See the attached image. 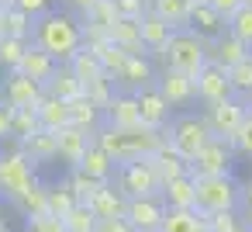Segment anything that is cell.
Masks as SVG:
<instances>
[{
	"label": "cell",
	"instance_id": "6da1fadb",
	"mask_svg": "<svg viewBox=\"0 0 252 232\" xmlns=\"http://www.w3.org/2000/svg\"><path fill=\"white\" fill-rule=\"evenodd\" d=\"M32 45H38L45 56H52L56 63H69V56L83 45V25L69 14V11H49L35 21L32 28Z\"/></svg>",
	"mask_w": 252,
	"mask_h": 232
},
{
	"label": "cell",
	"instance_id": "7a4b0ae2",
	"mask_svg": "<svg viewBox=\"0 0 252 232\" xmlns=\"http://www.w3.org/2000/svg\"><path fill=\"white\" fill-rule=\"evenodd\" d=\"M169 128V125H166ZM166 128L156 132V128H145V125H135V128H111V125H100L94 132V146H100L114 163H128V159H149L162 142H166Z\"/></svg>",
	"mask_w": 252,
	"mask_h": 232
},
{
	"label": "cell",
	"instance_id": "3957f363",
	"mask_svg": "<svg viewBox=\"0 0 252 232\" xmlns=\"http://www.w3.org/2000/svg\"><path fill=\"white\" fill-rule=\"evenodd\" d=\"M159 59H162V66L166 70H173V73H183V77H197L204 66H207V42L204 39H197L190 28H180V32H173L169 35V42L156 52Z\"/></svg>",
	"mask_w": 252,
	"mask_h": 232
},
{
	"label": "cell",
	"instance_id": "277c9868",
	"mask_svg": "<svg viewBox=\"0 0 252 232\" xmlns=\"http://www.w3.org/2000/svg\"><path fill=\"white\" fill-rule=\"evenodd\" d=\"M242 204V184L231 177H193V211L218 215V211H238Z\"/></svg>",
	"mask_w": 252,
	"mask_h": 232
},
{
	"label": "cell",
	"instance_id": "5b68a950",
	"mask_svg": "<svg viewBox=\"0 0 252 232\" xmlns=\"http://www.w3.org/2000/svg\"><path fill=\"white\" fill-rule=\"evenodd\" d=\"M166 139H169V146L176 149V156L190 166L193 163V156L214 139L211 135V128H207V121H204V115H180L169 128H166Z\"/></svg>",
	"mask_w": 252,
	"mask_h": 232
},
{
	"label": "cell",
	"instance_id": "8992f818",
	"mask_svg": "<svg viewBox=\"0 0 252 232\" xmlns=\"http://www.w3.org/2000/svg\"><path fill=\"white\" fill-rule=\"evenodd\" d=\"M111 184H114L128 201H131V197H152V194L162 191V180H159L152 159H128V163H118Z\"/></svg>",
	"mask_w": 252,
	"mask_h": 232
},
{
	"label": "cell",
	"instance_id": "52a82bcc",
	"mask_svg": "<svg viewBox=\"0 0 252 232\" xmlns=\"http://www.w3.org/2000/svg\"><path fill=\"white\" fill-rule=\"evenodd\" d=\"M32 184H35V166L28 163V156L21 153V146L7 142L4 149H0V194H4L7 201H14Z\"/></svg>",
	"mask_w": 252,
	"mask_h": 232
},
{
	"label": "cell",
	"instance_id": "ba28073f",
	"mask_svg": "<svg viewBox=\"0 0 252 232\" xmlns=\"http://www.w3.org/2000/svg\"><path fill=\"white\" fill-rule=\"evenodd\" d=\"M245 115H249V104H245V101H238V97H228V101L207 104L204 121H207V128H211V135H214V139H224V142L231 146V135L238 132V125L245 121Z\"/></svg>",
	"mask_w": 252,
	"mask_h": 232
},
{
	"label": "cell",
	"instance_id": "9c48e42d",
	"mask_svg": "<svg viewBox=\"0 0 252 232\" xmlns=\"http://www.w3.org/2000/svg\"><path fill=\"white\" fill-rule=\"evenodd\" d=\"M231 159L235 149L224 139H211L190 163V177H231Z\"/></svg>",
	"mask_w": 252,
	"mask_h": 232
},
{
	"label": "cell",
	"instance_id": "30bf717a",
	"mask_svg": "<svg viewBox=\"0 0 252 232\" xmlns=\"http://www.w3.org/2000/svg\"><path fill=\"white\" fill-rule=\"evenodd\" d=\"M162 215H166V204H162L159 194H152V197H131L125 204V222L135 232H156L159 222H162Z\"/></svg>",
	"mask_w": 252,
	"mask_h": 232
},
{
	"label": "cell",
	"instance_id": "8fae6325",
	"mask_svg": "<svg viewBox=\"0 0 252 232\" xmlns=\"http://www.w3.org/2000/svg\"><path fill=\"white\" fill-rule=\"evenodd\" d=\"M42 101V83L21 77V73H7L4 87H0V104H7V108H35Z\"/></svg>",
	"mask_w": 252,
	"mask_h": 232
},
{
	"label": "cell",
	"instance_id": "7c38bea8",
	"mask_svg": "<svg viewBox=\"0 0 252 232\" xmlns=\"http://www.w3.org/2000/svg\"><path fill=\"white\" fill-rule=\"evenodd\" d=\"M193 97H200L204 104H218V101H228V97H235V94H231V83H228L224 70H218V66L207 63V66L193 77Z\"/></svg>",
	"mask_w": 252,
	"mask_h": 232
},
{
	"label": "cell",
	"instance_id": "4fadbf2b",
	"mask_svg": "<svg viewBox=\"0 0 252 232\" xmlns=\"http://www.w3.org/2000/svg\"><path fill=\"white\" fill-rule=\"evenodd\" d=\"M114 80L125 87L121 94H142V90L156 87V70H152L149 56H128V63L121 66V73Z\"/></svg>",
	"mask_w": 252,
	"mask_h": 232
},
{
	"label": "cell",
	"instance_id": "5bb4252c",
	"mask_svg": "<svg viewBox=\"0 0 252 232\" xmlns=\"http://www.w3.org/2000/svg\"><path fill=\"white\" fill-rule=\"evenodd\" d=\"M249 52H252V49H249V45H242L238 39H231L228 32H224L221 39L207 42V63H211V66H218V70H224V73H228L231 66H238Z\"/></svg>",
	"mask_w": 252,
	"mask_h": 232
},
{
	"label": "cell",
	"instance_id": "9a60e30c",
	"mask_svg": "<svg viewBox=\"0 0 252 232\" xmlns=\"http://www.w3.org/2000/svg\"><path fill=\"white\" fill-rule=\"evenodd\" d=\"M100 115H104V125H111V128H135V125H142L135 94H114Z\"/></svg>",
	"mask_w": 252,
	"mask_h": 232
},
{
	"label": "cell",
	"instance_id": "2e32d148",
	"mask_svg": "<svg viewBox=\"0 0 252 232\" xmlns=\"http://www.w3.org/2000/svg\"><path fill=\"white\" fill-rule=\"evenodd\" d=\"M135 97H138V118H142V125L162 132V128L169 125V111H173V108L159 97L156 87H149V90H142V94H135Z\"/></svg>",
	"mask_w": 252,
	"mask_h": 232
},
{
	"label": "cell",
	"instance_id": "e0dca14e",
	"mask_svg": "<svg viewBox=\"0 0 252 232\" xmlns=\"http://www.w3.org/2000/svg\"><path fill=\"white\" fill-rule=\"evenodd\" d=\"M90 142H94V135H87V132H80V128L69 125L63 132H56V159L69 163V166H80L83 153L90 149Z\"/></svg>",
	"mask_w": 252,
	"mask_h": 232
},
{
	"label": "cell",
	"instance_id": "ac0fdd59",
	"mask_svg": "<svg viewBox=\"0 0 252 232\" xmlns=\"http://www.w3.org/2000/svg\"><path fill=\"white\" fill-rule=\"evenodd\" d=\"M42 94H45V97H56V101L73 104L76 97H83V83L69 73V66H66V63H59V66H56V73L42 83Z\"/></svg>",
	"mask_w": 252,
	"mask_h": 232
},
{
	"label": "cell",
	"instance_id": "d6986e66",
	"mask_svg": "<svg viewBox=\"0 0 252 232\" xmlns=\"http://www.w3.org/2000/svg\"><path fill=\"white\" fill-rule=\"evenodd\" d=\"M156 90H159V97H162L169 108H180V104H190V101H193V80L183 77V73H173V70H162Z\"/></svg>",
	"mask_w": 252,
	"mask_h": 232
},
{
	"label": "cell",
	"instance_id": "ffe728a7",
	"mask_svg": "<svg viewBox=\"0 0 252 232\" xmlns=\"http://www.w3.org/2000/svg\"><path fill=\"white\" fill-rule=\"evenodd\" d=\"M187 28L197 35V39H204V42H214V39H221L224 32H228V25H224V18H218L207 4H197V7H190V18H187Z\"/></svg>",
	"mask_w": 252,
	"mask_h": 232
},
{
	"label": "cell",
	"instance_id": "44dd1931",
	"mask_svg": "<svg viewBox=\"0 0 252 232\" xmlns=\"http://www.w3.org/2000/svg\"><path fill=\"white\" fill-rule=\"evenodd\" d=\"M56 59L52 56H45L38 45H32L28 42V49H25V56H21V63H18V70L14 73H21V77H28V80H35V83H45L52 73H56Z\"/></svg>",
	"mask_w": 252,
	"mask_h": 232
},
{
	"label": "cell",
	"instance_id": "7402d4cb",
	"mask_svg": "<svg viewBox=\"0 0 252 232\" xmlns=\"http://www.w3.org/2000/svg\"><path fill=\"white\" fill-rule=\"evenodd\" d=\"M35 118H38L42 132H63V128H69V104L42 94V101L35 104Z\"/></svg>",
	"mask_w": 252,
	"mask_h": 232
},
{
	"label": "cell",
	"instance_id": "603a6c76",
	"mask_svg": "<svg viewBox=\"0 0 252 232\" xmlns=\"http://www.w3.org/2000/svg\"><path fill=\"white\" fill-rule=\"evenodd\" d=\"M149 159H152V166H156V173H159V180H162V184L180 180V177H190V166L176 156V149L169 146V139H166V142H162V146H159Z\"/></svg>",
	"mask_w": 252,
	"mask_h": 232
},
{
	"label": "cell",
	"instance_id": "cb8c5ba5",
	"mask_svg": "<svg viewBox=\"0 0 252 232\" xmlns=\"http://www.w3.org/2000/svg\"><path fill=\"white\" fill-rule=\"evenodd\" d=\"M125 204H128V197H125L114 184H104V187L87 201V208H90L97 218H125Z\"/></svg>",
	"mask_w": 252,
	"mask_h": 232
},
{
	"label": "cell",
	"instance_id": "d4e9b609",
	"mask_svg": "<svg viewBox=\"0 0 252 232\" xmlns=\"http://www.w3.org/2000/svg\"><path fill=\"white\" fill-rule=\"evenodd\" d=\"M107 42L118 45V49L128 52V56H145V45H142V35H138V21L118 18V21L107 28Z\"/></svg>",
	"mask_w": 252,
	"mask_h": 232
},
{
	"label": "cell",
	"instance_id": "484cf974",
	"mask_svg": "<svg viewBox=\"0 0 252 232\" xmlns=\"http://www.w3.org/2000/svg\"><path fill=\"white\" fill-rule=\"evenodd\" d=\"M69 73L87 87V83H94V80H107V73H104V66H100V59H97V52H90V49H76L73 56H69Z\"/></svg>",
	"mask_w": 252,
	"mask_h": 232
},
{
	"label": "cell",
	"instance_id": "4316f807",
	"mask_svg": "<svg viewBox=\"0 0 252 232\" xmlns=\"http://www.w3.org/2000/svg\"><path fill=\"white\" fill-rule=\"evenodd\" d=\"M114 166H118V163H114L100 146L90 142V149L83 153V159H80L76 170H83L87 177H94V180H100V184H111V180H114Z\"/></svg>",
	"mask_w": 252,
	"mask_h": 232
},
{
	"label": "cell",
	"instance_id": "83f0119b",
	"mask_svg": "<svg viewBox=\"0 0 252 232\" xmlns=\"http://www.w3.org/2000/svg\"><path fill=\"white\" fill-rule=\"evenodd\" d=\"M156 232H207V215H200L193 208H187V211H169L166 208Z\"/></svg>",
	"mask_w": 252,
	"mask_h": 232
},
{
	"label": "cell",
	"instance_id": "f1b7e54d",
	"mask_svg": "<svg viewBox=\"0 0 252 232\" xmlns=\"http://www.w3.org/2000/svg\"><path fill=\"white\" fill-rule=\"evenodd\" d=\"M138 35H142V45H145L149 52H159V49L169 42L173 28H169L166 21H159L152 11H145V14L138 18Z\"/></svg>",
	"mask_w": 252,
	"mask_h": 232
},
{
	"label": "cell",
	"instance_id": "f546056e",
	"mask_svg": "<svg viewBox=\"0 0 252 232\" xmlns=\"http://www.w3.org/2000/svg\"><path fill=\"white\" fill-rule=\"evenodd\" d=\"M159 197H162V204H166L169 211H187V208H193V177H180V180L162 184Z\"/></svg>",
	"mask_w": 252,
	"mask_h": 232
},
{
	"label": "cell",
	"instance_id": "4dcf8cb0",
	"mask_svg": "<svg viewBox=\"0 0 252 232\" xmlns=\"http://www.w3.org/2000/svg\"><path fill=\"white\" fill-rule=\"evenodd\" d=\"M149 11L159 21H166L173 32L187 28V18H190V4H187V0H149Z\"/></svg>",
	"mask_w": 252,
	"mask_h": 232
},
{
	"label": "cell",
	"instance_id": "1f68e13d",
	"mask_svg": "<svg viewBox=\"0 0 252 232\" xmlns=\"http://www.w3.org/2000/svg\"><path fill=\"white\" fill-rule=\"evenodd\" d=\"M69 125L80 128V132H87V135H94V132L104 125V115H100V108H94L87 97H76V101L69 104Z\"/></svg>",
	"mask_w": 252,
	"mask_h": 232
},
{
	"label": "cell",
	"instance_id": "d6a6232c",
	"mask_svg": "<svg viewBox=\"0 0 252 232\" xmlns=\"http://www.w3.org/2000/svg\"><path fill=\"white\" fill-rule=\"evenodd\" d=\"M18 146H21V153L28 156L32 166L56 159V132H35L32 139H25V142H18Z\"/></svg>",
	"mask_w": 252,
	"mask_h": 232
},
{
	"label": "cell",
	"instance_id": "836d02e7",
	"mask_svg": "<svg viewBox=\"0 0 252 232\" xmlns=\"http://www.w3.org/2000/svg\"><path fill=\"white\" fill-rule=\"evenodd\" d=\"M32 28H35V21L28 14H21L18 7L4 4V14H0V39H25V42H32Z\"/></svg>",
	"mask_w": 252,
	"mask_h": 232
},
{
	"label": "cell",
	"instance_id": "e575fe53",
	"mask_svg": "<svg viewBox=\"0 0 252 232\" xmlns=\"http://www.w3.org/2000/svg\"><path fill=\"white\" fill-rule=\"evenodd\" d=\"M73 208H76V197H73V191H69V184H66V180H63V184L45 187V215L66 218Z\"/></svg>",
	"mask_w": 252,
	"mask_h": 232
},
{
	"label": "cell",
	"instance_id": "d590c367",
	"mask_svg": "<svg viewBox=\"0 0 252 232\" xmlns=\"http://www.w3.org/2000/svg\"><path fill=\"white\" fill-rule=\"evenodd\" d=\"M118 21V11H114V4L111 0H97V4L83 14V28L87 32H100V35H107V28Z\"/></svg>",
	"mask_w": 252,
	"mask_h": 232
},
{
	"label": "cell",
	"instance_id": "8d00e7d4",
	"mask_svg": "<svg viewBox=\"0 0 252 232\" xmlns=\"http://www.w3.org/2000/svg\"><path fill=\"white\" fill-rule=\"evenodd\" d=\"M11 204H14V208H18L25 218L45 215V184H38V180H35V184H32L28 191H21V194H18Z\"/></svg>",
	"mask_w": 252,
	"mask_h": 232
},
{
	"label": "cell",
	"instance_id": "74e56055",
	"mask_svg": "<svg viewBox=\"0 0 252 232\" xmlns=\"http://www.w3.org/2000/svg\"><path fill=\"white\" fill-rule=\"evenodd\" d=\"M66 184H69V191H73L76 204H87V201H90V197H94V194L104 187L100 180L87 177V173H83V170H76V166H73V173H69V180H66Z\"/></svg>",
	"mask_w": 252,
	"mask_h": 232
},
{
	"label": "cell",
	"instance_id": "f35d334b",
	"mask_svg": "<svg viewBox=\"0 0 252 232\" xmlns=\"http://www.w3.org/2000/svg\"><path fill=\"white\" fill-rule=\"evenodd\" d=\"M224 77H228V83H231V94H245V97H252V52H249L238 66H231Z\"/></svg>",
	"mask_w": 252,
	"mask_h": 232
},
{
	"label": "cell",
	"instance_id": "ab89813d",
	"mask_svg": "<svg viewBox=\"0 0 252 232\" xmlns=\"http://www.w3.org/2000/svg\"><path fill=\"white\" fill-rule=\"evenodd\" d=\"M228 35L252 49V7H238V11L228 18Z\"/></svg>",
	"mask_w": 252,
	"mask_h": 232
},
{
	"label": "cell",
	"instance_id": "60d3db41",
	"mask_svg": "<svg viewBox=\"0 0 252 232\" xmlns=\"http://www.w3.org/2000/svg\"><path fill=\"white\" fill-rule=\"evenodd\" d=\"M35 132H42L38 128V118H35V108H18L14 118H11V135H18V142H25Z\"/></svg>",
	"mask_w": 252,
	"mask_h": 232
},
{
	"label": "cell",
	"instance_id": "b9f144b4",
	"mask_svg": "<svg viewBox=\"0 0 252 232\" xmlns=\"http://www.w3.org/2000/svg\"><path fill=\"white\" fill-rule=\"evenodd\" d=\"M25 49H28L25 39H0V66H4L7 73H14L21 56H25Z\"/></svg>",
	"mask_w": 252,
	"mask_h": 232
},
{
	"label": "cell",
	"instance_id": "7bdbcfd3",
	"mask_svg": "<svg viewBox=\"0 0 252 232\" xmlns=\"http://www.w3.org/2000/svg\"><path fill=\"white\" fill-rule=\"evenodd\" d=\"M63 225H66V232H94V229H97V215H94L87 204H76V208L63 218Z\"/></svg>",
	"mask_w": 252,
	"mask_h": 232
},
{
	"label": "cell",
	"instance_id": "ee69618b",
	"mask_svg": "<svg viewBox=\"0 0 252 232\" xmlns=\"http://www.w3.org/2000/svg\"><path fill=\"white\" fill-rule=\"evenodd\" d=\"M83 97L94 104V108H107V101L114 97V80H94V83H87L83 87Z\"/></svg>",
	"mask_w": 252,
	"mask_h": 232
},
{
	"label": "cell",
	"instance_id": "f6af8a7d",
	"mask_svg": "<svg viewBox=\"0 0 252 232\" xmlns=\"http://www.w3.org/2000/svg\"><path fill=\"white\" fill-rule=\"evenodd\" d=\"M242 218L238 211H218V215H207V232H242Z\"/></svg>",
	"mask_w": 252,
	"mask_h": 232
},
{
	"label": "cell",
	"instance_id": "bcb514c9",
	"mask_svg": "<svg viewBox=\"0 0 252 232\" xmlns=\"http://www.w3.org/2000/svg\"><path fill=\"white\" fill-rule=\"evenodd\" d=\"M231 149L252 159V111L245 115V121H242V125H238V132L231 135Z\"/></svg>",
	"mask_w": 252,
	"mask_h": 232
},
{
	"label": "cell",
	"instance_id": "7dc6e473",
	"mask_svg": "<svg viewBox=\"0 0 252 232\" xmlns=\"http://www.w3.org/2000/svg\"><path fill=\"white\" fill-rule=\"evenodd\" d=\"M52 4H56V0H7V7H18V11L28 14L32 21H38L42 14H49Z\"/></svg>",
	"mask_w": 252,
	"mask_h": 232
},
{
	"label": "cell",
	"instance_id": "c3c4849f",
	"mask_svg": "<svg viewBox=\"0 0 252 232\" xmlns=\"http://www.w3.org/2000/svg\"><path fill=\"white\" fill-rule=\"evenodd\" d=\"M111 4H114L118 18H125V21H138L149 11V0H111Z\"/></svg>",
	"mask_w": 252,
	"mask_h": 232
},
{
	"label": "cell",
	"instance_id": "681fc988",
	"mask_svg": "<svg viewBox=\"0 0 252 232\" xmlns=\"http://www.w3.org/2000/svg\"><path fill=\"white\" fill-rule=\"evenodd\" d=\"M25 232H66V225L56 215H35L25 222Z\"/></svg>",
	"mask_w": 252,
	"mask_h": 232
},
{
	"label": "cell",
	"instance_id": "f907efd6",
	"mask_svg": "<svg viewBox=\"0 0 252 232\" xmlns=\"http://www.w3.org/2000/svg\"><path fill=\"white\" fill-rule=\"evenodd\" d=\"M207 7H211L218 18H224V25H228V18H231L238 7H245V4H242V0H207Z\"/></svg>",
	"mask_w": 252,
	"mask_h": 232
},
{
	"label": "cell",
	"instance_id": "816d5d0a",
	"mask_svg": "<svg viewBox=\"0 0 252 232\" xmlns=\"http://www.w3.org/2000/svg\"><path fill=\"white\" fill-rule=\"evenodd\" d=\"M94 232H135L125 218H97V229Z\"/></svg>",
	"mask_w": 252,
	"mask_h": 232
},
{
	"label": "cell",
	"instance_id": "f5cc1de1",
	"mask_svg": "<svg viewBox=\"0 0 252 232\" xmlns=\"http://www.w3.org/2000/svg\"><path fill=\"white\" fill-rule=\"evenodd\" d=\"M11 118H14V108L0 104V139H7V135H11Z\"/></svg>",
	"mask_w": 252,
	"mask_h": 232
},
{
	"label": "cell",
	"instance_id": "db71d44e",
	"mask_svg": "<svg viewBox=\"0 0 252 232\" xmlns=\"http://www.w3.org/2000/svg\"><path fill=\"white\" fill-rule=\"evenodd\" d=\"M66 4H69L73 11H80V14H87V11H90V7L97 4V0H66Z\"/></svg>",
	"mask_w": 252,
	"mask_h": 232
},
{
	"label": "cell",
	"instance_id": "11a10c76",
	"mask_svg": "<svg viewBox=\"0 0 252 232\" xmlns=\"http://www.w3.org/2000/svg\"><path fill=\"white\" fill-rule=\"evenodd\" d=\"M242 204H245V211H252V180L242 187Z\"/></svg>",
	"mask_w": 252,
	"mask_h": 232
},
{
	"label": "cell",
	"instance_id": "9f6ffc18",
	"mask_svg": "<svg viewBox=\"0 0 252 232\" xmlns=\"http://www.w3.org/2000/svg\"><path fill=\"white\" fill-rule=\"evenodd\" d=\"M245 229H252V211H245Z\"/></svg>",
	"mask_w": 252,
	"mask_h": 232
},
{
	"label": "cell",
	"instance_id": "6f0895ef",
	"mask_svg": "<svg viewBox=\"0 0 252 232\" xmlns=\"http://www.w3.org/2000/svg\"><path fill=\"white\" fill-rule=\"evenodd\" d=\"M187 4H190V7H197V4H207V0H187Z\"/></svg>",
	"mask_w": 252,
	"mask_h": 232
},
{
	"label": "cell",
	"instance_id": "680465c9",
	"mask_svg": "<svg viewBox=\"0 0 252 232\" xmlns=\"http://www.w3.org/2000/svg\"><path fill=\"white\" fill-rule=\"evenodd\" d=\"M242 4H245V7H252V0H242Z\"/></svg>",
	"mask_w": 252,
	"mask_h": 232
},
{
	"label": "cell",
	"instance_id": "91938a15",
	"mask_svg": "<svg viewBox=\"0 0 252 232\" xmlns=\"http://www.w3.org/2000/svg\"><path fill=\"white\" fill-rule=\"evenodd\" d=\"M0 14H4V4H0Z\"/></svg>",
	"mask_w": 252,
	"mask_h": 232
},
{
	"label": "cell",
	"instance_id": "94428289",
	"mask_svg": "<svg viewBox=\"0 0 252 232\" xmlns=\"http://www.w3.org/2000/svg\"><path fill=\"white\" fill-rule=\"evenodd\" d=\"M242 232H252V229H242Z\"/></svg>",
	"mask_w": 252,
	"mask_h": 232
},
{
	"label": "cell",
	"instance_id": "6125c7cd",
	"mask_svg": "<svg viewBox=\"0 0 252 232\" xmlns=\"http://www.w3.org/2000/svg\"><path fill=\"white\" fill-rule=\"evenodd\" d=\"M249 101H252V97H249ZM249 111H252V108H249Z\"/></svg>",
	"mask_w": 252,
	"mask_h": 232
}]
</instances>
